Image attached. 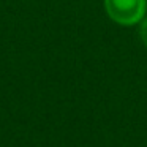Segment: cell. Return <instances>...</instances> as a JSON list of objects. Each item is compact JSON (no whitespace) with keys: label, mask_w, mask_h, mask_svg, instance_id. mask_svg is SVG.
Listing matches in <instances>:
<instances>
[{"label":"cell","mask_w":147,"mask_h":147,"mask_svg":"<svg viewBox=\"0 0 147 147\" xmlns=\"http://www.w3.org/2000/svg\"><path fill=\"white\" fill-rule=\"evenodd\" d=\"M139 36H141V41L147 46V18H144L139 24Z\"/></svg>","instance_id":"2"},{"label":"cell","mask_w":147,"mask_h":147,"mask_svg":"<svg viewBox=\"0 0 147 147\" xmlns=\"http://www.w3.org/2000/svg\"><path fill=\"white\" fill-rule=\"evenodd\" d=\"M105 11L115 24L131 27L146 18L147 0H105Z\"/></svg>","instance_id":"1"}]
</instances>
